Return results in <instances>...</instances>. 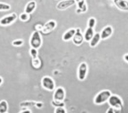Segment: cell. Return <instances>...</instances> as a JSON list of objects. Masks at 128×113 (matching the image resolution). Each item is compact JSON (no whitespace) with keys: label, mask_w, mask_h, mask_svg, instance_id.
I'll list each match as a JSON object with an SVG mask.
<instances>
[{"label":"cell","mask_w":128,"mask_h":113,"mask_svg":"<svg viewBox=\"0 0 128 113\" xmlns=\"http://www.w3.org/2000/svg\"><path fill=\"white\" fill-rule=\"evenodd\" d=\"M108 105L113 107L114 109L118 112V113H120L122 111L123 109V102H122V100L120 99V97L116 94H111L110 97L108 100Z\"/></svg>","instance_id":"obj_1"},{"label":"cell","mask_w":128,"mask_h":113,"mask_svg":"<svg viewBox=\"0 0 128 113\" xmlns=\"http://www.w3.org/2000/svg\"><path fill=\"white\" fill-rule=\"evenodd\" d=\"M111 94H112L109 90H102V91H101L100 93L96 94V96L94 99V103L96 105L104 104L105 102L108 101Z\"/></svg>","instance_id":"obj_2"},{"label":"cell","mask_w":128,"mask_h":113,"mask_svg":"<svg viewBox=\"0 0 128 113\" xmlns=\"http://www.w3.org/2000/svg\"><path fill=\"white\" fill-rule=\"evenodd\" d=\"M30 45L31 48H34L38 49L42 45V37L40 33V32L35 31L32 34L30 38Z\"/></svg>","instance_id":"obj_3"},{"label":"cell","mask_w":128,"mask_h":113,"mask_svg":"<svg viewBox=\"0 0 128 113\" xmlns=\"http://www.w3.org/2000/svg\"><path fill=\"white\" fill-rule=\"evenodd\" d=\"M41 84H42V87L44 89L48 90V91H54L56 88V83L55 81L53 80L52 77H48V76H45L41 80Z\"/></svg>","instance_id":"obj_4"},{"label":"cell","mask_w":128,"mask_h":113,"mask_svg":"<svg viewBox=\"0 0 128 113\" xmlns=\"http://www.w3.org/2000/svg\"><path fill=\"white\" fill-rule=\"evenodd\" d=\"M88 72V66L86 62L80 63L79 65V68H78V78L80 81H84L86 79V76H87Z\"/></svg>","instance_id":"obj_5"},{"label":"cell","mask_w":128,"mask_h":113,"mask_svg":"<svg viewBox=\"0 0 128 113\" xmlns=\"http://www.w3.org/2000/svg\"><path fill=\"white\" fill-rule=\"evenodd\" d=\"M17 19V15L16 13H12L9 15H6L4 17H3L2 19H0V25L1 26H10V24H12L13 22L16 21V20Z\"/></svg>","instance_id":"obj_6"},{"label":"cell","mask_w":128,"mask_h":113,"mask_svg":"<svg viewBox=\"0 0 128 113\" xmlns=\"http://www.w3.org/2000/svg\"><path fill=\"white\" fill-rule=\"evenodd\" d=\"M72 39H73L74 44L75 45H78V46H79V45H81L82 43L84 41V35L82 34V32L80 28H77V29H76V32H75V33H74Z\"/></svg>","instance_id":"obj_7"},{"label":"cell","mask_w":128,"mask_h":113,"mask_svg":"<svg viewBox=\"0 0 128 113\" xmlns=\"http://www.w3.org/2000/svg\"><path fill=\"white\" fill-rule=\"evenodd\" d=\"M66 96L65 89L62 87H59L55 89L54 94H53V99L56 100H60V101H63Z\"/></svg>","instance_id":"obj_8"},{"label":"cell","mask_w":128,"mask_h":113,"mask_svg":"<svg viewBox=\"0 0 128 113\" xmlns=\"http://www.w3.org/2000/svg\"><path fill=\"white\" fill-rule=\"evenodd\" d=\"M75 3V0H62L56 4V9L58 10H64L73 6Z\"/></svg>","instance_id":"obj_9"},{"label":"cell","mask_w":128,"mask_h":113,"mask_svg":"<svg viewBox=\"0 0 128 113\" xmlns=\"http://www.w3.org/2000/svg\"><path fill=\"white\" fill-rule=\"evenodd\" d=\"M56 26V20H49L48 22H46L44 26H43V29L42 32L44 33H48V32H50L51 31H53Z\"/></svg>","instance_id":"obj_10"},{"label":"cell","mask_w":128,"mask_h":113,"mask_svg":"<svg viewBox=\"0 0 128 113\" xmlns=\"http://www.w3.org/2000/svg\"><path fill=\"white\" fill-rule=\"evenodd\" d=\"M114 3L119 9L128 11V1L126 0H114Z\"/></svg>","instance_id":"obj_11"},{"label":"cell","mask_w":128,"mask_h":113,"mask_svg":"<svg viewBox=\"0 0 128 113\" xmlns=\"http://www.w3.org/2000/svg\"><path fill=\"white\" fill-rule=\"evenodd\" d=\"M113 33V27L110 26H108L106 27H104L102 29V32L100 33V36H101V39H107L108 38L112 35Z\"/></svg>","instance_id":"obj_12"},{"label":"cell","mask_w":128,"mask_h":113,"mask_svg":"<svg viewBox=\"0 0 128 113\" xmlns=\"http://www.w3.org/2000/svg\"><path fill=\"white\" fill-rule=\"evenodd\" d=\"M36 6H37V3L35 1H30L28 3V4L26 5V7H25V10L24 11L26 12V13L28 14H32V12L34 11L35 9H36Z\"/></svg>","instance_id":"obj_13"},{"label":"cell","mask_w":128,"mask_h":113,"mask_svg":"<svg viewBox=\"0 0 128 113\" xmlns=\"http://www.w3.org/2000/svg\"><path fill=\"white\" fill-rule=\"evenodd\" d=\"M75 32H76V29H74V28L68 30L67 32H66L65 33L63 34V36H62L63 41H65V42H68V41H69L70 39H72V38H73V37H74V33H75Z\"/></svg>","instance_id":"obj_14"},{"label":"cell","mask_w":128,"mask_h":113,"mask_svg":"<svg viewBox=\"0 0 128 113\" xmlns=\"http://www.w3.org/2000/svg\"><path fill=\"white\" fill-rule=\"evenodd\" d=\"M94 30L93 28L90 27H87V29L86 30V32H84V39L86 42H90V40L92 38V37L94 36Z\"/></svg>","instance_id":"obj_15"},{"label":"cell","mask_w":128,"mask_h":113,"mask_svg":"<svg viewBox=\"0 0 128 113\" xmlns=\"http://www.w3.org/2000/svg\"><path fill=\"white\" fill-rule=\"evenodd\" d=\"M101 40V36H100V33L96 32V33L94 34V36L92 37V38L90 40V47H96V45L98 44V43L100 42Z\"/></svg>","instance_id":"obj_16"},{"label":"cell","mask_w":128,"mask_h":113,"mask_svg":"<svg viewBox=\"0 0 128 113\" xmlns=\"http://www.w3.org/2000/svg\"><path fill=\"white\" fill-rule=\"evenodd\" d=\"M75 3H77L78 9L81 10L82 13L87 11V5H86V0H75Z\"/></svg>","instance_id":"obj_17"},{"label":"cell","mask_w":128,"mask_h":113,"mask_svg":"<svg viewBox=\"0 0 128 113\" xmlns=\"http://www.w3.org/2000/svg\"><path fill=\"white\" fill-rule=\"evenodd\" d=\"M8 112V103L6 100L0 101V113H5Z\"/></svg>","instance_id":"obj_18"},{"label":"cell","mask_w":128,"mask_h":113,"mask_svg":"<svg viewBox=\"0 0 128 113\" xmlns=\"http://www.w3.org/2000/svg\"><path fill=\"white\" fill-rule=\"evenodd\" d=\"M35 104L36 102L35 101H32V100H28V101H23L20 104V106L22 107H32V106H35Z\"/></svg>","instance_id":"obj_19"},{"label":"cell","mask_w":128,"mask_h":113,"mask_svg":"<svg viewBox=\"0 0 128 113\" xmlns=\"http://www.w3.org/2000/svg\"><path fill=\"white\" fill-rule=\"evenodd\" d=\"M32 65H34V67H35V68H40V65H41V60H40V59L38 58V57L32 59Z\"/></svg>","instance_id":"obj_20"},{"label":"cell","mask_w":128,"mask_h":113,"mask_svg":"<svg viewBox=\"0 0 128 113\" xmlns=\"http://www.w3.org/2000/svg\"><path fill=\"white\" fill-rule=\"evenodd\" d=\"M51 105L55 107H60V106H65V104H64L63 101H60V100H53L51 101Z\"/></svg>","instance_id":"obj_21"},{"label":"cell","mask_w":128,"mask_h":113,"mask_svg":"<svg viewBox=\"0 0 128 113\" xmlns=\"http://www.w3.org/2000/svg\"><path fill=\"white\" fill-rule=\"evenodd\" d=\"M10 9V5L8 3H0V11H7Z\"/></svg>","instance_id":"obj_22"},{"label":"cell","mask_w":128,"mask_h":113,"mask_svg":"<svg viewBox=\"0 0 128 113\" xmlns=\"http://www.w3.org/2000/svg\"><path fill=\"white\" fill-rule=\"evenodd\" d=\"M29 52H30V55L32 56V59L37 58V57H38V49H37L31 48V49H30V50H29Z\"/></svg>","instance_id":"obj_23"},{"label":"cell","mask_w":128,"mask_h":113,"mask_svg":"<svg viewBox=\"0 0 128 113\" xmlns=\"http://www.w3.org/2000/svg\"><path fill=\"white\" fill-rule=\"evenodd\" d=\"M29 18H30L29 14L26 13V12H24V13L20 15V20H22V21H28V20H29Z\"/></svg>","instance_id":"obj_24"},{"label":"cell","mask_w":128,"mask_h":113,"mask_svg":"<svg viewBox=\"0 0 128 113\" xmlns=\"http://www.w3.org/2000/svg\"><path fill=\"white\" fill-rule=\"evenodd\" d=\"M96 26V19L93 17L90 18L88 20V27L90 28H94V26Z\"/></svg>","instance_id":"obj_25"},{"label":"cell","mask_w":128,"mask_h":113,"mask_svg":"<svg viewBox=\"0 0 128 113\" xmlns=\"http://www.w3.org/2000/svg\"><path fill=\"white\" fill-rule=\"evenodd\" d=\"M23 40H15L12 42V45L13 46H16V47H20L23 44Z\"/></svg>","instance_id":"obj_26"},{"label":"cell","mask_w":128,"mask_h":113,"mask_svg":"<svg viewBox=\"0 0 128 113\" xmlns=\"http://www.w3.org/2000/svg\"><path fill=\"white\" fill-rule=\"evenodd\" d=\"M55 113H66V109L64 106H60V107H56Z\"/></svg>","instance_id":"obj_27"},{"label":"cell","mask_w":128,"mask_h":113,"mask_svg":"<svg viewBox=\"0 0 128 113\" xmlns=\"http://www.w3.org/2000/svg\"><path fill=\"white\" fill-rule=\"evenodd\" d=\"M43 26H41L40 24H37L35 26V31H38V32H42Z\"/></svg>","instance_id":"obj_28"},{"label":"cell","mask_w":128,"mask_h":113,"mask_svg":"<svg viewBox=\"0 0 128 113\" xmlns=\"http://www.w3.org/2000/svg\"><path fill=\"white\" fill-rule=\"evenodd\" d=\"M22 108L23 109L20 111V112H22V113H31L32 112V111L29 110V109H28V107H22Z\"/></svg>","instance_id":"obj_29"},{"label":"cell","mask_w":128,"mask_h":113,"mask_svg":"<svg viewBox=\"0 0 128 113\" xmlns=\"http://www.w3.org/2000/svg\"><path fill=\"white\" fill-rule=\"evenodd\" d=\"M115 112L118 113V112H117L115 109H114L113 107H111V106H110V108H109L108 110L107 111V113H115Z\"/></svg>","instance_id":"obj_30"},{"label":"cell","mask_w":128,"mask_h":113,"mask_svg":"<svg viewBox=\"0 0 128 113\" xmlns=\"http://www.w3.org/2000/svg\"><path fill=\"white\" fill-rule=\"evenodd\" d=\"M35 106H36L37 108L40 109V108H42L43 106H44V104H43L42 102H36V104H35Z\"/></svg>","instance_id":"obj_31"},{"label":"cell","mask_w":128,"mask_h":113,"mask_svg":"<svg viewBox=\"0 0 128 113\" xmlns=\"http://www.w3.org/2000/svg\"><path fill=\"white\" fill-rule=\"evenodd\" d=\"M124 59H125L126 61V62H128V54H126V55H124Z\"/></svg>","instance_id":"obj_32"},{"label":"cell","mask_w":128,"mask_h":113,"mask_svg":"<svg viewBox=\"0 0 128 113\" xmlns=\"http://www.w3.org/2000/svg\"><path fill=\"white\" fill-rule=\"evenodd\" d=\"M3 82H4V79H3V77H0V86L2 85V83H3Z\"/></svg>","instance_id":"obj_33"},{"label":"cell","mask_w":128,"mask_h":113,"mask_svg":"<svg viewBox=\"0 0 128 113\" xmlns=\"http://www.w3.org/2000/svg\"><path fill=\"white\" fill-rule=\"evenodd\" d=\"M113 1H114V0H113Z\"/></svg>","instance_id":"obj_34"}]
</instances>
